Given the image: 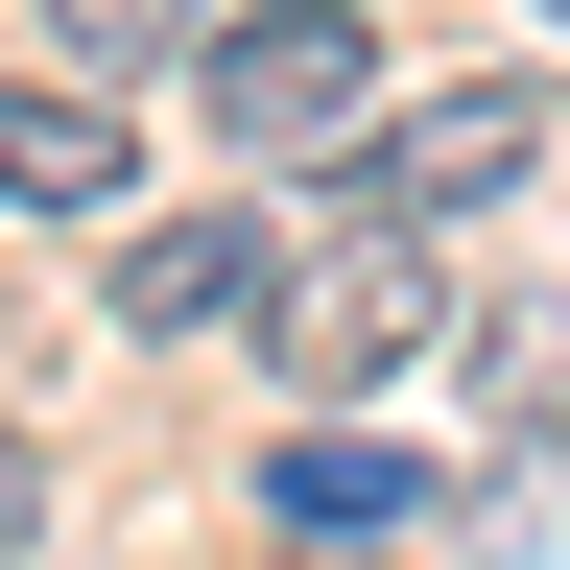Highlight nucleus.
<instances>
[{
	"instance_id": "nucleus-1",
	"label": "nucleus",
	"mask_w": 570,
	"mask_h": 570,
	"mask_svg": "<svg viewBox=\"0 0 570 570\" xmlns=\"http://www.w3.org/2000/svg\"><path fill=\"white\" fill-rule=\"evenodd\" d=\"M190 71H214V142H356L381 119V48H356V0H214L190 24Z\"/></svg>"
},
{
	"instance_id": "nucleus-2",
	"label": "nucleus",
	"mask_w": 570,
	"mask_h": 570,
	"mask_svg": "<svg viewBox=\"0 0 570 570\" xmlns=\"http://www.w3.org/2000/svg\"><path fill=\"white\" fill-rule=\"evenodd\" d=\"M262 309H285L262 356L309 404H381L404 356H428V214H381V238H333V262H262Z\"/></svg>"
},
{
	"instance_id": "nucleus-3",
	"label": "nucleus",
	"mask_w": 570,
	"mask_h": 570,
	"mask_svg": "<svg viewBox=\"0 0 570 570\" xmlns=\"http://www.w3.org/2000/svg\"><path fill=\"white\" fill-rule=\"evenodd\" d=\"M547 142H570V119H547V96H499V71H475V96H404L381 142H356V167H381V214H499V190L547 167Z\"/></svg>"
},
{
	"instance_id": "nucleus-4",
	"label": "nucleus",
	"mask_w": 570,
	"mask_h": 570,
	"mask_svg": "<svg viewBox=\"0 0 570 570\" xmlns=\"http://www.w3.org/2000/svg\"><path fill=\"white\" fill-rule=\"evenodd\" d=\"M119 167L142 142H119L96 71H24V96H0V214H119Z\"/></svg>"
},
{
	"instance_id": "nucleus-5",
	"label": "nucleus",
	"mask_w": 570,
	"mask_h": 570,
	"mask_svg": "<svg viewBox=\"0 0 570 570\" xmlns=\"http://www.w3.org/2000/svg\"><path fill=\"white\" fill-rule=\"evenodd\" d=\"M262 262H285V238L167 214V238H119V333H238V309H262Z\"/></svg>"
},
{
	"instance_id": "nucleus-6",
	"label": "nucleus",
	"mask_w": 570,
	"mask_h": 570,
	"mask_svg": "<svg viewBox=\"0 0 570 570\" xmlns=\"http://www.w3.org/2000/svg\"><path fill=\"white\" fill-rule=\"evenodd\" d=\"M262 523H309V547H404V523H452V499H428L404 452H356V428H309V452L262 475Z\"/></svg>"
},
{
	"instance_id": "nucleus-7",
	"label": "nucleus",
	"mask_w": 570,
	"mask_h": 570,
	"mask_svg": "<svg viewBox=\"0 0 570 570\" xmlns=\"http://www.w3.org/2000/svg\"><path fill=\"white\" fill-rule=\"evenodd\" d=\"M190 24H214V0H48V71H96V96H119V71L190 48Z\"/></svg>"
},
{
	"instance_id": "nucleus-8",
	"label": "nucleus",
	"mask_w": 570,
	"mask_h": 570,
	"mask_svg": "<svg viewBox=\"0 0 570 570\" xmlns=\"http://www.w3.org/2000/svg\"><path fill=\"white\" fill-rule=\"evenodd\" d=\"M24 547H48V452L0 428V570H24Z\"/></svg>"
},
{
	"instance_id": "nucleus-9",
	"label": "nucleus",
	"mask_w": 570,
	"mask_h": 570,
	"mask_svg": "<svg viewBox=\"0 0 570 570\" xmlns=\"http://www.w3.org/2000/svg\"><path fill=\"white\" fill-rule=\"evenodd\" d=\"M262 570H381V547H309V523H285V547H262Z\"/></svg>"
},
{
	"instance_id": "nucleus-10",
	"label": "nucleus",
	"mask_w": 570,
	"mask_h": 570,
	"mask_svg": "<svg viewBox=\"0 0 570 570\" xmlns=\"http://www.w3.org/2000/svg\"><path fill=\"white\" fill-rule=\"evenodd\" d=\"M547 24H570V0H547Z\"/></svg>"
}]
</instances>
